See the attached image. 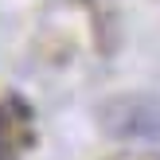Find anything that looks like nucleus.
<instances>
[{"instance_id":"1","label":"nucleus","mask_w":160,"mask_h":160,"mask_svg":"<svg viewBox=\"0 0 160 160\" xmlns=\"http://www.w3.org/2000/svg\"><path fill=\"white\" fill-rule=\"evenodd\" d=\"M109 137L121 141H160V98L156 94H117L98 109Z\"/></svg>"},{"instance_id":"2","label":"nucleus","mask_w":160,"mask_h":160,"mask_svg":"<svg viewBox=\"0 0 160 160\" xmlns=\"http://www.w3.org/2000/svg\"><path fill=\"white\" fill-rule=\"evenodd\" d=\"M20 113V106L16 102H8V106H0V160H16L23 152V148L31 145V133H28V121Z\"/></svg>"}]
</instances>
